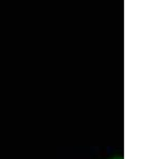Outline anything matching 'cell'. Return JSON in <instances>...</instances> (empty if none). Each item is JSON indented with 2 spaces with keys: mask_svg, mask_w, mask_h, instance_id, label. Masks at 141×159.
Instances as JSON below:
<instances>
[{
  "mask_svg": "<svg viewBox=\"0 0 141 159\" xmlns=\"http://www.w3.org/2000/svg\"><path fill=\"white\" fill-rule=\"evenodd\" d=\"M112 159H123L122 157H116V158H112Z\"/></svg>",
  "mask_w": 141,
  "mask_h": 159,
  "instance_id": "1",
  "label": "cell"
}]
</instances>
